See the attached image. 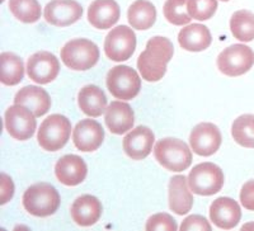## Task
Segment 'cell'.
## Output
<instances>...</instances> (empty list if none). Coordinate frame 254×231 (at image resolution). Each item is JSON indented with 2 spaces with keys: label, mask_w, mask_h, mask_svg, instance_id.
<instances>
[{
  "label": "cell",
  "mask_w": 254,
  "mask_h": 231,
  "mask_svg": "<svg viewBox=\"0 0 254 231\" xmlns=\"http://www.w3.org/2000/svg\"><path fill=\"white\" fill-rule=\"evenodd\" d=\"M174 47L171 41L156 36L147 41L146 49L137 58V69L142 79L155 83L163 79L167 72L168 62L172 60Z\"/></svg>",
  "instance_id": "6da1fadb"
},
{
  "label": "cell",
  "mask_w": 254,
  "mask_h": 231,
  "mask_svg": "<svg viewBox=\"0 0 254 231\" xmlns=\"http://www.w3.org/2000/svg\"><path fill=\"white\" fill-rule=\"evenodd\" d=\"M22 203L28 214L47 217L55 214L60 207V194L49 183H36L24 192Z\"/></svg>",
  "instance_id": "7a4b0ae2"
},
{
  "label": "cell",
  "mask_w": 254,
  "mask_h": 231,
  "mask_svg": "<svg viewBox=\"0 0 254 231\" xmlns=\"http://www.w3.org/2000/svg\"><path fill=\"white\" fill-rule=\"evenodd\" d=\"M154 155L158 163L171 172H183L192 164V153L185 141L167 137L156 142Z\"/></svg>",
  "instance_id": "3957f363"
},
{
  "label": "cell",
  "mask_w": 254,
  "mask_h": 231,
  "mask_svg": "<svg viewBox=\"0 0 254 231\" xmlns=\"http://www.w3.org/2000/svg\"><path fill=\"white\" fill-rule=\"evenodd\" d=\"M61 60L69 69L85 71L98 62L99 49L92 41L76 38L69 41L61 49Z\"/></svg>",
  "instance_id": "277c9868"
},
{
  "label": "cell",
  "mask_w": 254,
  "mask_h": 231,
  "mask_svg": "<svg viewBox=\"0 0 254 231\" xmlns=\"http://www.w3.org/2000/svg\"><path fill=\"white\" fill-rule=\"evenodd\" d=\"M71 133V123L65 116L52 115L47 117L38 130L37 140L46 151H59L67 144Z\"/></svg>",
  "instance_id": "5b68a950"
},
{
  "label": "cell",
  "mask_w": 254,
  "mask_h": 231,
  "mask_svg": "<svg viewBox=\"0 0 254 231\" xmlns=\"http://www.w3.org/2000/svg\"><path fill=\"white\" fill-rule=\"evenodd\" d=\"M107 88L116 99L130 101L140 93L141 79L132 67L119 65L108 72Z\"/></svg>",
  "instance_id": "8992f818"
},
{
  "label": "cell",
  "mask_w": 254,
  "mask_h": 231,
  "mask_svg": "<svg viewBox=\"0 0 254 231\" xmlns=\"http://www.w3.org/2000/svg\"><path fill=\"white\" fill-rule=\"evenodd\" d=\"M188 184L190 191L198 196H212L221 191L224 173L214 163H202L190 171Z\"/></svg>",
  "instance_id": "52a82bcc"
},
{
  "label": "cell",
  "mask_w": 254,
  "mask_h": 231,
  "mask_svg": "<svg viewBox=\"0 0 254 231\" xmlns=\"http://www.w3.org/2000/svg\"><path fill=\"white\" fill-rule=\"evenodd\" d=\"M254 65V52L246 45H233L217 58V69L226 76H240Z\"/></svg>",
  "instance_id": "ba28073f"
},
{
  "label": "cell",
  "mask_w": 254,
  "mask_h": 231,
  "mask_svg": "<svg viewBox=\"0 0 254 231\" xmlns=\"http://www.w3.org/2000/svg\"><path fill=\"white\" fill-rule=\"evenodd\" d=\"M136 49V36L132 28L119 26L112 28L104 41V52L108 58L116 62L126 61L132 56Z\"/></svg>",
  "instance_id": "9c48e42d"
},
{
  "label": "cell",
  "mask_w": 254,
  "mask_h": 231,
  "mask_svg": "<svg viewBox=\"0 0 254 231\" xmlns=\"http://www.w3.org/2000/svg\"><path fill=\"white\" fill-rule=\"evenodd\" d=\"M4 123L9 135L19 141L31 139L37 127L36 116L33 112L20 104H14L6 110Z\"/></svg>",
  "instance_id": "30bf717a"
},
{
  "label": "cell",
  "mask_w": 254,
  "mask_h": 231,
  "mask_svg": "<svg viewBox=\"0 0 254 231\" xmlns=\"http://www.w3.org/2000/svg\"><path fill=\"white\" fill-rule=\"evenodd\" d=\"M221 141L219 127L210 122L197 124L190 136V149L199 156L214 155L221 146Z\"/></svg>",
  "instance_id": "8fae6325"
},
{
  "label": "cell",
  "mask_w": 254,
  "mask_h": 231,
  "mask_svg": "<svg viewBox=\"0 0 254 231\" xmlns=\"http://www.w3.org/2000/svg\"><path fill=\"white\" fill-rule=\"evenodd\" d=\"M60 71V62L54 54L47 51L36 52L27 62V72L29 79L35 83L49 84L55 80Z\"/></svg>",
  "instance_id": "7c38bea8"
},
{
  "label": "cell",
  "mask_w": 254,
  "mask_h": 231,
  "mask_svg": "<svg viewBox=\"0 0 254 231\" xmlns=\"http://www.w3.org/2000/svg\"><path fill=\"white\" fill-rule=\"evenodd\" d=\"M83 8L75 0H52L45 6L44 17L47 23L56 27H67L78 22Z\"/></svg>",
  "instance_id": "4fadbf2b"
},
{
  "label": "cell",
  "mask_w": 254,
  "mask_h": 231,
  "mask_svg": "<svg viewBox=\"0 0 254 231\" xmlns=\"http://www.w3.org/2000/svg\"><path fill=\"white\" fill-rule=\"evenodd\" d=\"M104 139V131L94 119H81L72 131V141L78 150L92 153L98 150Z\"/></svg>",
  "instance_id": "5bb4252c"
},
{
  "label": "cell",
  "mask_w": 254,
  "mask_h": 231,
  "mask_svg": "<svg viewBox=\"0 0 254 231\" xmlns=\"http://www.w3.org/2000/svg\"><path fill=\"white\" fill-rule=\"evenodd\" d=\"M155 141L154 132L149 127L139 126L125 136L124 150L132 160H142L150 155Z\"/></svg>",
  "instance_id": "9a60e30c"
},
{
  "label": "cell",
  "mask_w": 254,
  "mask_h": 231,
  "mask_svg": "<svg viewBox=\"0 0 254 231\" xmlns=\"http://www.w3.org/2000/svg\"><path fill=\"white\" fill-rule=\"evenodd\" d=\"M210 219L217 228L230 230L239 224L242 211L237 201L229 197H220L211 205Z\"/></svg>",
  "instance_id": "2e32d148"
},
{
  "label": "cell",
  "mask_w": 254,
  "mask_h": 231,
  "mask_svg": "<svg viewBox=\"0 0 254 231\" xmlns=\"http://www.w3.org/2000/svg\"><path fill=\"white\" fill-rule=\"evenodd\" d=\"M87 173V164L78 155L63 156L55 165V174L59 182L69 187L83 183Z\"/></svg>",
  "instance_id": "e0dca14e"
},
{
  "label": "cell",
  "mask_w": 254,
  "mask_h": 231,
  "mask_svg": "<svg viewBox=\"0 0 254 231\" xmlns=\"http://www.w3.org/2000/svg\"><path fill=\"white\" fill-rule=\"evenodd\" d=\"M119 4L115 0H94L88 9V20L94 28H112L120 19Z\"/></svg>",
  "instance_id": "ac0fdd59"
},
{
  "label": "cell",
  "mask_w": 254,
  "mask_h": 231,
  "mask_svg": "<svg viewBox=\"0 0 254 231\" xmlns=\"http://www.w3.org/2000/svg\"><path fill=\"white\" fill-rule=\"evenodd\" d=\"M104 119L111 132L115 135H122L132 130L135 115L130 104L115 101L108 106Z\"/></svg>",
  "instance_id": "d6986e66"
},
{
  "label": "cell",
  "mask_w": 254,
  "mask_h": 231,
  "mask_svg": "<svg viewBox=\"0 0 254 231\" xmlns=\"http://www.w3.org/2000/svg\"><path fill=\"white\" fill-rule=\"evenodd\" d=\"M14 104L24 106L33 112L36 117L46 115L51 108V98L49 93L40 87L28 85L15 94Z\"/></svg>",
  "instance_id": "ffe728a7"
},
{
  "label": "cell",
  "mask_w": 254,
  "mask_h": 231,
  "mask_svg": "<svg viewBox=\"0 0 254 231\" xmlns=\"http://www.w3.org/2000/svg\"><path fill=\"white\" fill-rule=\"evenodd\" d=\"M102 215V203L97 197L84 194L74 201L71 206V217L79 226L94 225Z\"/></svg>",
  "instance_id": "44dd1931"
},
{
  "label": "cell",
  "mask_w": 254,
  "mask_h": 231,
  "mask_svg": "<svg viewBox=\"0 0 254 231\" xmlns=\"http://www.w3.org/2000/svg\"><path fill=\"white\" fill-rule=\"evenodd\" d=\"M185 175L173 176L169 182V207L177 215H186L193 206V196Z\"/></svg>",
  "instance_id": "7402d4cb"
},
{
  "label": "cell",
  "mask_w": 254,
  "mask_h": 231,
  "mask_svg": "<svg viewBox=\"0 0 254 231\" xmlns=\"http://www.w3.org/2000/svg\"><path fill=\"white\" fill-rule=\"evenodd\" d=\"M178 42L187 51L199 52L210 47L212 37L207 27L203 24H190L179 32Z\"/></svg>",
  "instance_id": "603a6c76"
},
{
  "label": "cell",
  "mask_w": 254,
  "mask_h": 231,
  "mask_svg": "<svg viewBox=\"0 0 254 231\" xmlns=\"http://www.w3.org/2000/svg\"><path fill=\"white\" fill-rule=\"evenodd\" d=\"M78 103L83 113L89 117H99L107 111V97L97 85H87L79 92Z\"/></svg>",
  "instance_id": "cb8c5ba5"
},
{
  "label": "cell",
  "mask_w": 254,
  "mask_h": 231,
  "mask_svg": "<svg viewBox=\"0 0 254 231\" xmlns=\"http://www.w3.org/2000/svg\"><path fill=\"white\" fill-rule=\"evenodd\" d=\"M128 23L132 28L145 31L154 26L156 20V9L149 0H136L127 12Z\"/></svg>",
  "instance_id": "d4e9b609"
},
{
  "label": "cell",
  "mask_w": 254,
  "mask_h": 231,
  "mask_svg": "<svg viewBox=\"0 0 254 231\" xmlns=\"http://www.w3.org/2000/svg\"><path fill=\"white\" fill-rule=\"evenodd\" d=\"M1 61V83L4 85H17L24 76V66L22 58L12 52H3L0 55Z\"/></svg>",
  "instance_id": "484cf974"
},
{
  "label": "cell",
  "mask_w": 254,
  "mask_h": 231,
  "mask_svg": "<svg viewBox=\"0 0 254 231\" xmlns=\"http://www.w3.org/2000/svg\"><path fill=\"white\" fill-rule=\"evenodd\" d=\"M231 33L242 42L254 40V14L249 10H238L230 19Z\"/></svg>",
  "instance_id": "4316f807"
},
{
  "label": "cell",
  "mask_w": 254,
  "mask_h": 231,
  "mask_svg": "<svg viewBox=\"0 0 254 231\" xmlns=\"http://www.w3.org/2000/svg\"><path fill=\"white\" fill-rule=\"evenodd\" d=\"M231 135L235 141L244 148H254V115L238 117L231 127Z\"/></svg>",
  "instance_id": "83f0119b"
},
{
  "label": "cell",
  "mask_w": 254,
  "mask_h": 231,
  "mask_svg": "<svg viewBox=\"0 0 254 231\" xmlns=\"http://www.w3.org/2000/svg\"><path fill=\"white\" fill-rule=\"evenodd\" d=\"M9 9L23 23H35L41 18V5L37 0H9Z\"/></svg>",
  "instance_id": "f1b7e54d"
},
{
  "label": "cell",
  "mask_w": 254,
  "mask_h": 231,
  "mask_svg": "<svg viewBox=\"0 0 254 231\" xmlns=\"http://www.w3.org/2000/svg\"><path fill=\"white\" fill-rule=\"evenodd\" d=\"M163 12L168 22L174 26H185L192 19L188 13V0H167Z\"/></svg>",
  "instance_id": "f546056e"
},
{
  "label": "cell",
  "mask_w": 254,
  "mask_h": 231,
  "mask_svg": "<svg viewBox=\"0 0 254 231\" xmlns=\"http://www.w3.org/2000/svg\"><path fill=\"white\" fill-rule=\"evenodd\" d=\"M217 0H188V13L193 19L207 20L214 17Z\"/></svg>",
  "instance_id": "4dcf8cb0"
},
{
  "label": "cell",
  "mask_w": 254,
  "mask_h": 231,
  "mask_svg": "<svg viewBox=\"0 0 254 231\" xmlns=\"http://www.w3.org/2000/svg\"><path fill=\"white\" fill-rule=\"evenodd\" d=\"M146 230L176 231L178 229L176 220L168 214H156L147 220Z\"/></svg>",
  "instance_id": "1f68e13d"
},
{
  "label": "cell",
  "mask_w": 254,
  "mask_h": 231,
  "mask_svg": "<svg viewBox=\"0 0 254 231\" xmlns=\"http://www.w3.org/2000/svg\"><path fill=\"white\" fill-rule=\"evenodd\" d=\"M181 230L188 231V230H206L211 231V225L207 220L203 216L199 215H192L188 216L181 225Z\"/></svg>",
  "instance_id": "d6a6232c"
},
{
  "label": "cell",
  "mask_w": 254,
  "mask_h": 231,
  "mask_svg": "<svg viewBox=\"0 0 254 231\" xmlns=\"http://www.w3.org/2000/svg\"><path fill=\"white\" fill-rule=\"evenodd\" d=\"M240 202L248 211H254V180H249L240 191Z\"/></svg>",
  "instance_id": "836d02e7"
},
{
  "label": "cell",
  "mask_w": 254,
  "mask_h": 231,
  "mask_svg": "<svg viewBox=\"0 0 254 231\" xmlns=\"http://www.w3.org/2000/svg\"><path fill=\"white\" fill-rule=\"evenodd\" d=\"M1 179H3V182H1V205H4L13 197L14 185H13L12 179L6 174H1Z\"/></svg>",
  "instance_id": "e575fe53"
},
{
  "label": "cell",
  "mask_w": 254,
  "mask_h": 231,
  "mask_svg": "<svg viewBox=\"0 0 254 231\" xmlns=\"http://www.w3.org/2000/svg\"><path fill=\"white\" fill-rule=\"evenodd\" d=\"M221 1H229V0H221Z\"/></svg>",
  "instance_id": "d590c367"
}]
</instances>
